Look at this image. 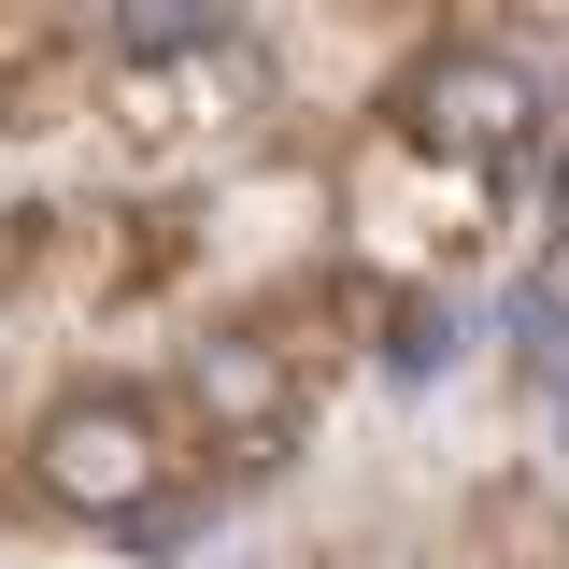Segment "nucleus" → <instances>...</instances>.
Wrapping results in <instances>:
<instances>
[{"instance_id": "obj_3", "label": "nucleus", "mask_w": 569, "mask_h": 569, "mask_svg": "<svg viewBox=\"0 0 569 569\" xmlns=\"http://www.w3.org/2000/svg\"><path fill=\"white\" fill-rule=\"evenodd\" d=\"M385 114H399L441 171H470V186H527V157H541V86L498 58V43H441Z\"/></svg>"}, {"instance_id": "obj_1", "label": "nucleus", "mask_w": 569, "mask_h": 569, "mask_svg": "<svg viewBox=\"0 0 569 569\" xmlns=\"http://www.w3.org/2000/svg\"><path fill=\"white\" fill-rule=\"evenodd\" d=\"M29 456H43V498H58V512H100V527H142V512L171 498V470H186L157 385H71Z\"/></svg>"}, {"instance_id": "obj_2", "label": "nucleus", "mask_w": 569, "mask_h": 569, "mask_svg": "<svg viewBox=\"0 0 569 569\" xmlns=\"http://www.w3.org/2000/svg\"><path fill=\"white\" fill-rule=\"evenodd\" d=\"M342 213H356V257H342V271H370V284H427L456 242H470L485 186H470V171H441V157L385 114V129H356V157H342Z\"/></svg>"}]
</instances>
